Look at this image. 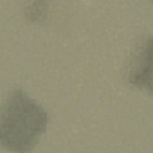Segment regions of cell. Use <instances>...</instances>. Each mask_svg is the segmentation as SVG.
<instances>
[{
	"instance_id": "cell-3",
	"label": "cell",
	"mask_w": 153,
	"mask_h": 153,
	"mask_svg": "<svg viewBox=\"0 0 153 153\" xmlns=\"http://www.w3.org/2000/svg\"><path fill=\"white\" fill-rule=\"evenodd\" d=\"M54 0H25L24 18L31 24H43L49 18L51 4Z\"/></svg>"
},
{
	"instance_id": "cell-2",
	"label": "cell",
	"mask_w": 153,
	"mask_h": 153,
	"mask_svg": "<svg viewBox=\"0 0 153 153\" xmlns=\"http://www.w3.org/2000/svg\"><path fill=\"white\" fill-rule=\"evenodd\" d=\"M149 61H151V38H149V34H144V36L137 38L135 47L130 56V61H128V72H126L128 85H131L135 88H142L146 92H151Z\"/></svg>"
},
{
	"instance_id": "cell-1",
	"label": "cell",
	"mask_w": 153,
	"mask_h": 153,
	"mask_svg": "<svg viewBox=\"0 0 153 153\" xmlns=\"http://www.w3.org/2000/svg\"><path fill=\"white\" fill-rule=\"evenodd\" d=\"M47 124V110L25 90L15 88L0 106V146L16 153L33 151Z\"/></svg>"
}]
</instances>
